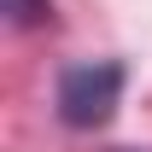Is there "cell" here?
Instances as JSON below:
<instances>
[{
    "label": "cell",
    "instance_id": "1",
    "mask_svg": "<svg viewBox=\"0 0 152 152\" xmlns=\"http://www.w3.org/2000/svg\"><path fill=\"white\" fill-rule=\"evenodd\" d=\"M117 99H123V64L117 58H82L58 70V117L70 129H99L111 123Z\"/></svg>",
    "mask_w": 152,
    "mask_h": 152
},
{
    "label": "cell",
    "instance_id": "2",
    "mask_svg": "<svg viewBox=\"0 0 152 152\" xmlns=\"http://www.w3.org/2000/svg\"><path fill=\"white\" fill-rule=\"evenodd\" d=\"M6 18L18 23V29H29V23L47 18V0H6Z\"/></svg>",
    "mask_w": 152,
    "mask_h": 152
}]
</instances>
